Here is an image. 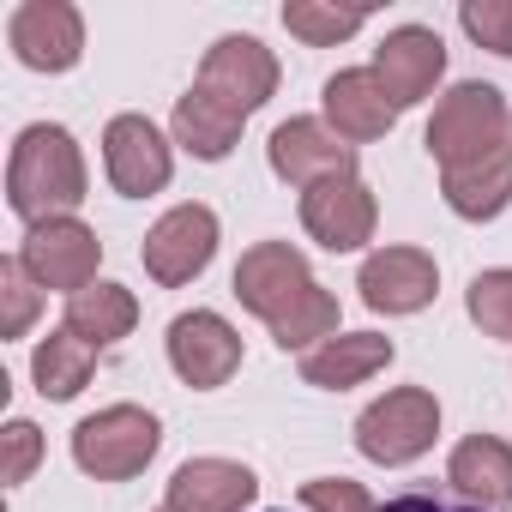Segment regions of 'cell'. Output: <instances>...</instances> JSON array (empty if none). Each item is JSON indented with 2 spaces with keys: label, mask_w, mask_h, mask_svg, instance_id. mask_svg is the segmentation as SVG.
Returning a JSON list of instances; mask_svg holds the SVG:
<instances>
[{
  "label": "cell",
  "mask_w": 512,
  "mask_h": 512,
  "mask_svg": "<svg viewBox=\"0 0 512 512\" xmlns=\"http://www.w3.org/2000/svg\"><path fill=\"white\" fill-rule=\"evenodd\" d=\"M235 296L241 308H253L272 338L284 350H320L326 338H338V296H326L308 272V260L290 247V241H260L241 253L235 266Z\"/></svg>",
  "instance_id": "obj_1"
},
{
  "label": "cell",
  "mask_w": 512,
  "mask_h": 512,
  "mask_svg": "<svg viewBox=\"0 0 512 512\" xmlns=\"http://www.w3.org/2000/svg\"><path fill=\"white\" fill-rule=\"evenodd\" d=\"M7 199L31 229L55 223V217H73V205L85 199V157H79L67 127L37 121V127L19 133L13 163H7Z\"/></svg>",
  "instance_id": "obj_2"
},
{
  "label": "cell",
  "mask_w": 512,
  "mask_h": 512,
  "mask_svg": "<svg viewBox=\"0 0 512 512\" xmlns=\"http://www.w3.org/2000/svg\"><path fill=\"white\" fill-rule=\"evenodd\" d=\"M506 127H512V115H506V97H500L494 85H452V91L434 103L428 157L440 163V175H446V169H464V163L500 151V145H506Z\"/></svg>",
  "instance_id": "obj_3"
},
{
  "label": "cell",
  "mask_w": 512,
  "mask_h": 512,
  "mask_svg": "<svg viewBox=\"0 0 512 512\" xmlns=\"http://www.w3.org/2000/svg\"><path fill=\"white\" fill-rule=\"evenodd\" d=\"M157 440H163V428H157L151 410L109 404V410H97V416H85L73 428V458L97 482H127V476H139L157 458Z\"/></svg>",
  "instance_id": "obj_4"
},
{
  "label": "cell",
  "mask_w": 512,
  "mask_h": 512,
  "mask_svg": "<svg viewBox=\"0 0 512 512\" xmlns=\"http://www.w3.org/2000/svg\"><path fill=\"white\" fill-rule=\"evenodd\" d=\"M434 434H440V404H434V392H422V386L386 392V398L368 404L362 422H356V446H362V458H374V464H410V458H422V452L434 446Z\"/></svg>",
  "instance_id": "obj_5"
},
{
  "label": "cell",
  "mask_w": 512,
  "mask_h": 512,
  "mask_svg": "<svg viewBox=\"0 0 512 512\" xmlns=\"http://www.w3.org/2000/svg\"><path fill=\"white\" fill-rule=\"evenodd\" d=\"M211 253H217V217L205 205H175L151 223L139 260L163 290H175V284H193L211 266Z\"/></svg>",
  "instance_id": "obj_6"
},
{
  "label": "cell",
  "mask_w": 512,
  "mask_h": 512,
  "mask_svg": "<svg viewBox=\"0 0 512 512\" xmlns=\"http://www.w3.org/2000/svg\"><path fill=\"white\" fill-rule=\"evenodd\" d=\"M19 260L25 272L43 284V290H91L97 284V260H103V241L79 223V217H55V223H37L19 247Z\"/></svg>",
  "instance_id": "obj_7"
},
{
  "label": "cell",
  "mask_w": 512,
  "mask_h": 512,
  "mask_svg": "<svg viewBox=\"0 0 512 512\" xmlns=\"http://www.w3.org/2000/svg\"><path fill=\"white\" fill-rule=\"evenodd\" d=\"M199 91H211L235 115H253L278 91V61L260 37H223V43H211L205 67H199Z\"/></svg>",
  "instance_id": "obj_8"
},
{
  "label": "cell",
  "mask_w": 512,
  "mask_h": 512,
  "mask_svg": "<svg viewBox=\"0 0 512 512\" xmlns=\"http://www.w3.org/2000/svg\"><path fill=\"white\" fill-rule=\"evenodd\" d=\"M103 169H109L115 193L145 199V193L169 187L175 157H169V139H163L145 115H115L109 133H103Z\"/></svg>",
  "instance_id": "obj_9"
},
{
  "label": "cell",
  "mask_w": 512,
  "mask_h": 512,
  "mask_svg": "<svg viewBox=\"0 0 512 512\" xmlns=\"http://www.w3.org/2000/svg\"><path fill=\"white\" fill-rule=\"evenodd\" d=\"M169 362H175V374H181L187 386L211 392V386H223V380L241 368V338H235V326H229L223 314L193 308V314H181V320L169 326Z\"/></svg>",
  "instance_id": "obj_10"
},
{
  "label": "cell",
  "mask_w": 512,
  "mask_h": 512,
  "mask_svg": "<svg viewBox=\"0 0 512 512\" xmlns=\"http://www.w3.org/2000/svg\"><path fill=\"white\" fill-rule=\"evenodd\" d=\"M272 169L290 187H320L338 175H356V145H344L326 121H284L272 133Z\"/></svg>",
  "instance_id": "obj_11"
},
{
  "label": "cell",
  "mask_w": 512,
  "mask_h": 512,
  "mask_svg": "<svg viewBox=\"0 0 512 512\" xmlns=\"http://www.w3.org/2000/svg\"><path fill=\"white\" fill-rule=\"evenodd\" d=\"M7 37H13L19 61L37 67V73H67L85 55V25L67 0H25L7 25Z\"/></svg>",
  "instance_id": "obj_12"
},
{
  "label": "cell",
  "mask_w": 512,
  "mask_h": 512,
  "mask_svg": "<svg viewBox=\"0 0 512 512\" xmlns=\"http://www.w3.org/2000/svg\"><path fill=\"white\" fill-rule=\"evenodd\" d=\"M440 73H446V43H440L434 31H422V25H398V31H386V43L374 49V79L386 85V97H392L398 109L422 103V97L440 85Z\"/></svg>",
  "instance_id": "obj_13"
},
{
  "label": "cell",
  "mask_w": 512,
  "mask_h": 512,
  "mask_svg": "<svg viewBox=\"0 0 512 512\" xmlns=\"http://www.w3.org/2000/svg\"><path fill=\"white\" fill-rule=\"evenodd\" d=\"M302 223L320 247L332 253H350L362 241H374V193L356 181V175H338V181H320L302 193Z\"/></svg>",
  "instance_id": "obj_14"
},
{
  "label": "cell",
  "mask_w": 512,
  "mask_h": 512,
  "mask_svg": "<svg viewBox=\"0 0 512 512\" xmlns=\"http://www.w3.org/2000/svg\"><path fill=\"white\" fill-rule=\"evenodd\" d=\"M434 284H440V272L422 247H380L362 266V302L374 314H416L434 302Z\"/></svg>",
  "instance_id": "obj_15"
},
{
  "label": "cell",
  "mask_w": 512,
  "mask_h": 512,
  "mask_svg": "<svg viewBox=\"0 0 512 512\" xmlns=\"http://www.w3.org/2000/svg\"><path fill=\"white\" fill-rule=\"evenodd\" d=\"M326 121H332V133L344 145H368V139L392 133L398 103L386 97V85L374 79V67H350V73L326 79Z\"/></svg>",
  "instance_id": "obj_16"
},
{
  "label": "cell",
  "mask_w": 512,
  "mask_h": 512,
  "mask_svg": "<svg viewBox=\"0 0 512 512\" xmlns=\"http://www.w3.org/2000/svg\"><path fill=\"white\" fill-rule=\"evenodd\" d=\"M260 482H253L247 464H229V458H187L175 476H169V512H241Z\"/></svg>",
  "instance_id": "obj_17"
},
{
  "label": "cell",
  "mask_w": 512,
  "mask_h": 512,
  "mask_svg": "<svg viewBox=\"0 0 512 512\" xmlns=\"http://www.w3.org/2000/svg\"><path fill=\"white\" fill-rule=\"evenodd\" d=\"M446 482H452L470 506H488V512L512 506V446L494 440V434L458 440V452H452V464H446Z\"/></svg>",
  "instance_id": "obj_18"
},
{
  "label": "cell",
  "mask_w": 512,
  "mask_h": 512,
  "mask_svg": "<svg viewBox=\"0 0 512 512\" xmlns=\"http://www.w3.org/2000/svg\"><path fill=\"white\" fill-rule=\"evenodd\" d=\"M392 362V338L380 332H344V338H326L320 350L302 356V380L320 386V392H344V386H362L368 374H380Z\"/></svg>",
  "instance_id": "obj_19"
},
{
  "label": "cell",
  "mask_w": 512,
  "mask_h": 512,
  "mask_svg": "<svg viewBox=\"0 0 512 512\" xmlns=\"http://www.w3.org/2000/svg\"><path fill=\"white\" fill-rule=\"evenodd\" d=\"M440 181H446V205H452L458 217H476V223H482V217H500V211L512 205V139H506L500 151L464 163V169H446Z\"/></svg>",
  "instance_id": "obj_20"
},
{
  "label": "cell",
  "mask_w": 512,
  "mask_h": 512,
  "mask_svg": "<svg viewBox=\"0 0 512 512\" xmlns=\"http://www.w3.org/2000/svg\"><path fill=\"white\" fill-rule=\"evenodd\" d=\"M241 121H247V115H235L229 103H217L211 91H199V85H193V91L175 103V145H187L193 157L217 163V157H229V151H235Z\"/></svg>",
  "instance_id": "obj_21"
},
{
  "label": "cell",
  "mask_w": 512,
  "mask_h": 512,
  "mask_svg": "<svg viewBox=\"0 0 512 512\" xmlns=\"http://www.w3.org/2000/svg\"><path fill=\"white\" fill-rule=\"evenodd\" d=\"M133 320H139V302H133V290H121V284H91V290L67 296V332L85 338L91 350L127 338Z\"/></svg>",
  "instance_id": "obj_22"
},
{
  "label": "cell",
  "mask_w": 512,
  "mask_h": 512,
  "mask_svg": "<svg viewBox=\"0 0 512 512\" xmlns=\"http://www.w3.org/2000/svg\"><path fill=\"white\" fill-rule=\"evenodd\" d=\"M31 368H37V392L43 398H73V392H85V380L97 368V350L85 338H73V332H55V338L37 344Z\"/></svg>",
  "instance_id": "obj_23"
},
{
  "label": "cell",
  "mask_w": 512,
  "mask_h": 512,
  "mask_svg": "<svg viewBox=\"0 0 512 512\" xmlns=\"http://www.w3.org/2000/svg\"><path fill=\"white\" fill-rule=\"evenodd\" d=\"M470 320H476L488 338H512V266L482 272V278L470 284Z\"/></svg>",
  "instance_id": "obj_24"
},
{
  "label": "cell",
  "mask_w": 512,
  "mask_h": 512,
  "mask_svg": "<svg viewBox=\"0 0 512 512\" xmlns=\"http://www.w3.org/2000/svg\"><path fill=\"white\" fill-rule=\"evenodd\" d=\"M284 25L302 43H344L368 25V13H338V7H308V0H296V7H284Z\"/></svg>",
  "instance_id": "obj_25"
},
{
  "label": "cell",
  "mask_w": 512,
  "mask_h": 512,
  "mask_svg": "<svg viewBox=\"0 0 512 512\" xmlns=\"http://www.w3.org/2000/svg\"><path fill=\"white\" fill-rule=\"evenodd\" d=\"M458 25H464L482 49L512 55V0H464V7H458Z\"/></svg>",
  "instance_id": "obj_26"
},
{
  "label": "cell",
  "mask_w": 512,
  "mask_h": 512,
  "mask_svg": "<svg viewBox=\"0 0 512 512\" xmlns=\"http://www.w3.org/2000/svg\"><path fill=\"white\" fill-rule=\"evenodd\" d=\"M302 506H308V512H380L374 494H368L362 482H350V476H314V482L302 488Z\"/></svg>",
  "instance_id": "obj_27"
},
{
  "label": "cell",
  "mask_w": 512,
  "mask_h": 512,
  "mask_svg": "<svg viewBox=\"0 0 512 512\" xmlns=\"http://www.w3.org/2000/svg\"><path fill=\"white\" fill-rule=\"evenodd\" d=\"M37 278L25 272V260H7L0 266V296H7V320H0V332L7 338H19L25 326H31V314H37V290H31Z\"/></svg>",
  "instance_id": "obj_28"
},
{
  "label": "cell",
  "mask_w": 512,
  "mask_h": 512,
  "mask_svg": "<svg viewBox=\"0 0 512 512\" xmlns=\"http://www.w3.org/2000/svg\"><path fill=\"white\" fill-rule=\"evenodd\" d=\"M37 452H43L37 428H31V422H13V428H7V482H25L31 464H37Z\"/></svg>",
  "instance_id": "obj_29"
},
{
  "label": "cell",
  "mask_w": 512,
  "mask_h": 512,
  "mask_svg": "<svg viewBox=\"0 0 512 512\" xmlns=\"http://www.w3.org/2000/svg\"><path fill=\"white\" fill-rule=\"evenodd\" d=\"M380 512H488V506H452V500H434V494H398V500H386Z\"/></svg>",
  "instance_id": "obj_30"
},
{
  "label": "cell",
  "mask_w": 512,
  "mask_h": 512,
  "mask_svg": "<svg viewBox=\"0 0 512 512\" xmlns=\"http://www.w3.org/2000/svg\"><path fill=\"white\" fill-rule=\"evenodd\" d=\"M157 512H169V506H157Z\"/></svg>",
  "instance_id": "obj_31"
}]
</instances>
